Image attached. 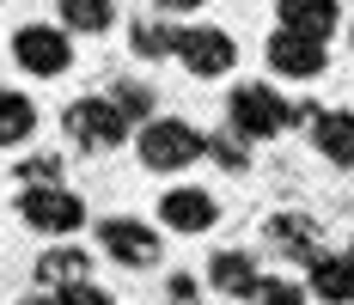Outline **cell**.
I'll use <instances>...</instances> for the list:
<instances>
[{"label": "cell", "instance_id": "obj_3", "mask_svg": "<svg viewBox=\"0 0 354 305\" xmlns=\"http://www.w3.org/2000/svg\"><path fill=\"white\" fill-rule=\"evenodd\" d=\"M19 214H25V226H37V232H49V238H68V232L86 226V202L73 190H62V183H31L19 196Z\"/></svg>", "mask_w": 354, "mask_h": 305}, {"label": "cell", "instance_id": "obj_9", "mask_svg": "<svg viewBox=\"0 0 354 305\" xmlns=\"http://www.w3.org/2000/svg\"><path fill=\"white\" fill-rule=\"evenodd\" d=\"M159 220H165L171 232H208L214 220H220V207H214L208 190H165V202H159Z\"/></svg>", "mask_w": 354, "mask_h": 305}, {"label": "cell", "instance_id": "obj_18", "mask_svg": "<svg viewBox=\"0 0 354 305\" xmlns=\"http://www.w3.org/2000/svg\"><path fill=\"white\" fill-rule=\"evenodd\" d=\"M129 43H135V55H147V62H159V55H177V31H171V25H153V19L129 25Z\"/></svg>", "mask_w": 354, "mask_h": 305}, {"label": "cell", "instance_id": "obj_24", "mask_svg": "<svg viewBox=\"0 0 354 305\" xmlns=\"http://www.w3.org/2000/svg\"><path fill=\"white\" fill-rule=\"evenodd\" d=\"M159 6H165V12H196L202 0H159Z\"/></svg>", "mask_w": 354, "mask_h": 305}, {"label": "cell", "instance_id": "obj_5", "mask_svg": "<svg viewBox=\"0 0 354 305\" xmlns=\"http://www.w3.org/2000/svg\"><path fill=\"white\" fill-rule=\"evenodd\" d=\"M12 62L25 73H37V80H55V73H68L73 62V43L62 25H19V37H12Z\"/></svg>", "mask_w": 354, "mask_h": 305}, {"label": "cell", "instance_id": "obj_19", "mask_svg": "<svg viewBox=\"0 0 354 305\" xmlns=\"http://www.w3.org/2000/svg\"><path fill=\"white\" fill-rule=\"evenodd\" d=\"M110 104L129 116V122H153V92H147L141 80H116V92H110Z\"/></svg>", "mask_w": 354, "mask_h": 305}, {"label": "cell", "instance_id": "obj_2", "mask_svg": "<svg viewBox=\"0 0 354 305\" xmlns=\"http://www.w3.org/2000/svg\"><path fill=\"white\" fill-rule=\"evenodd\" d=\"M135 147H141L147 171H183V165H196V159L208 153V135L189 129L183 116H153V122H141Z\"/></svg>", "mask_w": 354, "mask_h": 305}, {"label": "cell", "instance_id": "obj_22", "mask_svg": "<svg viewBox=\"0 0 354 305\" xmlns=\"http://www.w3.org/2000/svg\"><path fill=\"white\" fill-rule=\"evenodd\" d=\"M208 153L220 159V165H232V171L245 165V140H239V135H220V140H208Z\"/></svg>", "mask_w": 354, "mask_h": 305}, {"label": "cell", "instance_id": "obj_14", "mask_svg": "<svg viewBox=\"0 0 354 305\" xmlns=\"http://www.w3.org/2000/svg\"><path fill=\"white\" fill-rule=\"evenodd\" d=\"M269 244L312 263V257H318V220H306V214H275V220H269Z\"/></svg>", "mask_w": 354, "mask_h": 305}, {"label": "cell", "instance_id": "obj_25", "mask_svg": "<svg viewBox=\"0 0 354 305\" xmlns=\"http://www.w3.org/2000/svg\"><path fill=\"white\" fill-rule=\"evenodd\" d=\"M25 305H55V299H25Z\"/></svg>", "mask_w": 354, "mask_h": 305}, {"label": "cell", "instance_id": "obj_23", "mask_svg": "<svg viewBox=\"0 0 354 305\" xmlns=\"http://www.w3.org/2000/svg\"><path fill=\"white\" fill-rule=\"evenodd\" d=\"M19 177H25V183H55V159H31Z\"/></svg>", "mask_w": 354, "mask_h": 305}, {"label": "cell", "instance_id": "obj_17", "mask_svg": "<svg viewBox=\"0 0 354 305\" xmlns=\"http://www.w3.org/2000/svg\"><path fill=\"white\" fill-rule=\"evenodd\" d=\"M116 0H62V25L68 31H110Z\"/></svg>", "mask_w": 354, "mask_h": 305}, {"label": "cell", "instance_id": "obj_11", "mask_svg": "<svg viewBox=\"0 0 354 305\" xmlns=\"http://www.w3.org/2000/svg\"><path fill=\"white\" fill-rule=\"evenodd\" d=\"M312 140H318V153L330 165H354V110H318Z\"/></svg>", "mask_w": 354, "mask_h": 305}, {"label": "cell", "instance_id": "obj_16", "mask_svg": "<svg viewBox=\"0 0 354 305\" xmlns=\"http://www.w3.org/2000/svg\"><path fill=\"white\" fill-rule=\"evenodd\" d=\"M37 129V104L25 92H0V147H19Z\"/></svg>", "mask_w": 354, "mask_h": 305}, {"label": "cell", "instance_id": "obj_8", "mask_svg": "<svg viewBox=\"0 0 354 305\" xmlns=\"http://www.w3.org/2000/svg\"><path fill=\"white\" fill-rule=\"evenodd\" d=\"M98 244H104V257H116L122 269H153L159 263V232L147 220H104L98 226Z\"/></svg>", "mask_w": 354, "mask_h": 305}, {"label": "cell", "instance_id": "obj_1", "mask_svg": "<svg viewBox=\"0 0 354 305\" xmlns=\"http://www.w3.org/2000/svg\"><path fill=\"white\" fill-rule=\"evenodd\" d=\"M226 116H232V135H239V140H275V135H287L293 122H312L318 110H312V104L293 110L275 86H239Z\"/></svg>", "mask_w": 354, "mask_h": 305}, {"label": "cell", "instance_id": "obj_13", "mask_svg": "<svg viewBox=\"0 0 354 305\" xmlns=\"http://www.w3.org/2000/svg\"><path fill=\"white\" fill-rule=\"evenodd\" d=\"M275 12H281L287 31H306V37H330L336 19H342L336 0H275Z\"/></svg>", "mask_w": 354, "mask_h": 305}, {"label": "cell", "instance_id": "obj_6", "mask_svg": "<svg viewBox=\"0 0 354 305\" xmlns=\"http://www.w3.org/2000/svg\"><path fill=\"white\" fill-rule=\"evenodd\" d=\"M177 62L196 73V80H220V73H232V62H239V43L220 31V25H189V31H177Z\"/></svg>", "mask_w": 354, "mask_h": 305}, {"label": "cell", "instance_id": "obj_26", "mask_svg": "<svg viewBox=\"0 0 354 305\" xmlns=\"http://www.w3.org/2000/svg\"><path fill=\"white\" fill-rule=\"evenodd\" d=\"M348 257H354V244H348Z\"/></svg>", "mask_w": 354, "mask_h": 305}, {"label": "cell", "instance_id": "obj_20", "mask_svg": "<svg viewBox=\"0 0 354 305\" xmlns=\"http://www.w3.org/2000/svg\"><path fill=\"white\" fill-rule=\"evenodd\" d=\"M55 305H116V299L92 281H73V287H55Z\"/></svg>", "mask_w": 354, "mask_h": 305}, {"label": "cell", "instance_id": "obj_21", "mask_svg": "<svg viewBox=\"0 0 354 305\" xmlns=\"http://www.w3.org/2000/svg\"><path fill=\"white\" fill-rule=\"evenodd\" d=\"M257 305H306V287H293V281H263V287H257Z\"/></svg>", "mask_w": 354, "mask_h": 305}, {"label": "cell", "instance_id": "obj_4", "mask_svg": "<svg viewBox=\"0 0 354 305\" xmlns=\"http://www.w3.org/2000/svg\"><path fill=\"white\" fill-rule=\"evenodd\" d=\"M68 140L73 147H86V153H110V147H122L129 140V116L116 110L110 98H80L68 104Z\"/></svg>", "mask_w": 354, "mask_h": 305}, {"label": "cell", "instance_id": "obj_10", "mask_svg": "<svg viewBox=\"0 0 354 305\" xmlns=\"http://www.w3.org/2000/svg\"><path fill=\"white\" fill-rule=\"evenodd\" d=\"M208 281H214V293H226V299H257V287H263V275H257V263L245 250H220L208 263Z\"/></svg>", "mask_w": 354, "mask_h": 305}, {"label": "cell", "instance_id": "obj_15", "mask_svg": "<svg viewBox=\"0 0 354 305\" xmlns=\"http://www.w3.org/2000/svg\"><path fill=\"white\" fill-rule=\"evenodd\" d=\"M86 269H92V257L73 250V244H55V250L37 257V281L43 287H73V281H86Z\"/></svg>", "mask_w": 354, "mask_h": 305}, {"label": "cell", "instance_id": "obj_7", "mask_svg": "<svg viewBox=\"0 0 354 305\" xmlns=\"http://www.w3.org/2000/svg\"><path fill=\"white\" fill-rule=\"evenodd\" d=\"M269 68L287 73V80H318L330 68V49H324V37H306V31H275L269 37Z\"/></svg>", "mask_w": 354, "mask_h": 305}, {"label": "cell", "instance_id": "obj_12", "mask_svg": "<svg viewBox=\"0 0 354 305\" xmlns=\"http://www.w3.org/2000/svg\"><path fill=\"white\" fill-rule=\"evenodd\" d=\"M312 293L324 305H354V257H312Z\"/></svg>", "mask_w": 354, "mask_h": 305}]
</instances>
